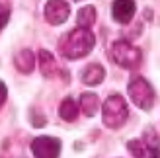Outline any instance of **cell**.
<instances>
[{
  "instance_id": "277c9868",
  "label": "cell",
  "mask_w": 160,
  "mask_h": 158,
  "mask_svg": "<svg viewBox=\"0 0 160 158\" xmlns=\"http://www.w3.org/2000/svg\"><path fill=\"white\" fill-rule=\"evenodd\" d=\"M111 59H113L115 65H119L121 68H137L141 65V59H142V53L139 47L131 45L129 41H123L119 39L111 45Z\"/></svg>"
},
{
  "instance_id": "ba28073f",
  "label": "cell",
  "mask_w": 160,
  "mask_h": 158,
  "mask_svg": "<svg viewBox=\"0 0 160 158\" xmlns=\"http://www.w3.org/2000/svg\"><path fill=\"white\" fill-rule=\"evenodd\" d=\"M37 65H39V70H41V74L45 78H55L59 74V65L57 61H55V57L47 51V49H39L37 53Z\"/></svg>"
},
{
  "instance_id": "ac0fdd59",
  "label": "cell",
  "mask_w": 160,
  "mask_h": 158,
  "mask_svg": "<svg viewBox=\"0 0 160 158\" xmlns=\"http://www.w3.org/2000/svg\"><path fill=\"white\" fill-rule=\"evenodd\" d=\"M6 100H8V88H6V84L0 80V109L6 104Z\"/></svg>"
},
{
  "instance_id": "6da1fadb",
  "label": "cell",
  "mask_w": 160,
  "mask_h": 158,
  "mask_svg": "<svg viewBox=\"0 0 160 158\" xmlns=\"http://www.w3.org/2000/svg\"><path fill=\"white\" fill-rule=\"evenodd\" d=\"M94 45H96V37L90 29L74 27V29L67 31V33L59 39V53L65 59L76 61V59L86 57V55L94 49Z\"/></svg>"
},
{
  "instance_id": "d6986e66",
  "label": "cell",
  "mask_w": 160,
  "mask_h": 158,
  "mask_svg": "<svg viewBox=\"0 0 160 158\" xmlns=\"http://www.w3.org/2000/svg\"><path fill=\"white\" fill-rule=\"evenodd\" d=\"M148 158H160V148H152L148 152Z\"/></svg>"
},
{
  "instance_id": "9c48e42d",
  "label": "cell",
  "mask_w": 160,
  "mask_h": 158,
  "mask_svg": "<svg viewBox=\"0 0 160 158\" xmlns=\"http://www.w3.org/2000/svg\"><path fill=\"white\" fill-rule=\"evenodd\" d=\"M103 78H106V68L98 65V62H90L82 70V82L88 86H98L103 82Z\"/></svg>"
},
{
  "instance_id": "e0dca14e",
  "label": "cell",
  "mask_w": 160,
  "mask_h": 158,
  "mask_svg": "<svg viewBox=\"0 0 160 158\" xmlns=\"http://www.w3.org/2000/svg\"><path fill=\"white\" fill-rule=\"evenodd\" d=\"M31 125H33V127H43L45 125V115H41V113L37 115L35 109H31Z\"/></svg>"
},
{
  "instance_id": "7a4b0ae2",
  "label": "cell",
  "mask_w": 160,
  "mask_h": 158,
  "mask_svg": "<svg viewBox=\"0 0 160 158\" xmlns=\"http://www.w3.org/2000/svg\"><path fill=\"white\" fill-rule=\"evenodd\" d=\"M129 117V107L123 96L119 94H111V96L103 101L102 106V121L109 129H119Z\"/></svg>"
},
{
  "instance_id": "52a82bcc",
  "label": "cell",
  "mask_w": 160,
  "mask_h": 158,
  "mask_svg": "<svg viewBox=\"0 0 160 158\" xmlns=\"http://www.w3.org/2000/svg\"><path fill=\"white\" fill-rule=\"evenodd\" d=\"M113 20L119 23H129L135 16V0H113L111 4Z\"/></svg>"
},
{
  "instance_id": "5bb4252c",
  "label": "cell",
  "mask_w": 160,
  "mask_h": 158,
  "mask_svg": "<svg viewBox=\"0 0 160 158\" xmlns=\"http://www.w3.org/2000/svg\"><path fill=\"white\" fill-rule=\"evenodd\" d=\"M127 148L133 152V156L135 158H145V156H148V148H147V145L142 143V139H135V141H129L127 143Z\"/></svg>"
},
{
  "instance_id": "4fadbf2b",
  "label": "cell",
  "mask_w": 160,
  "mask_h": 158,
  "mask_svg": "<svg viewBox=\"0 0 160 158\" xmlns=\"http://www.w3.org/2000/svg\"><path fill=\"white\" fill-rule=\"evenodd\" d=\"M94 22H96V8L94 6H82L78 10V16H76V23H78V27H86V29H90L94 26Z\"/></svg>"
},
{
  "instance_id": "5b68a950",
  "label": "cell",
  "mask_w": 160,
  "mask_h": 158,
  "mask_svg": "<svg viewBox=\"0 0 160 158\" xmlns=\"http://www.w3.org/2000/svg\"><path fill=\"white\" fill-rule=\"evenodd\" d=\"M31 154L35 158H59L61 141L55 137H37L31 141Z\"/></svg>"
},
{
  "instance_id": "8fae6325",
  "label": "cell",
  "mask_w": 160,
  "mask_h": 158,
  "mask_svg": "<svg viewBox=\"0 0 160 158\" xmlns=\"http://www.w3.org/2000/svg\"><path fill=\"white\" fill-rule=\"evenodd\" d=\"M78 109H82V113L86 117H94L96 113H98V109H100V98H98V94L84 92L82 96H80V106H78Z\"/></svg>"
},
{
  "instance_id": "7c38bea8",
  "label": "cell",
  "mask_w": 160,
  "mask_h": 158,
  "mask_svg": "<svg viewBox=\"0 0 160 158\" xmlns=\"http://www.w3.org/2000/svg\"><path fill=\"white\" fill-rule=\"evenodd\" d=\"M59 115H61V119H65V121H74L76 117H78V106H76V101L72 98H65L61 101V106H59Z\"/></svg>"
},
{
  "instance_id": "2e32d148",
  "label": "cell",
  "mask_w": 160,
  "mask_h": 158,
  "mask_svg": "<svg viewBox=\"0 0 160 158\" xmlns=\"http://www.w3.org/2000/svg\"><path fill=\"white\" fill-rule=\"evenodd\" d=\"M10 14H12V6L8 0H0V31L6 27V23L10 22Z\"/></svg>"
},
{
  "instance_id": "30bf717a",
  "label": "cell",
  "mask_w": 160,
  "mask_h": 158,
  "mask_svg": "<svg viewBox=\"0 0 160 158\" xmlns=\"http://www.w3.org/2000/svg\"><path fill=\"white\" fill-rule=\"evenodd\" d=\"M35 57H33V53H31L29 49H22L16 53V57H14V65L16 68L20 70L22 74H31L33 72V68H35Z\"/></svg>"
},
{
  "instance_id": "3957f363",
  "label": "cell",
  "mask_w": 160,
  "mask_h": 158,
  "mask_svg": "<svg viewBox=\"0 0 160 158\" xmlns=\"http://www.w3.org/2000/svg\"><path fill=\"white\" fill-rule=\"evenodd\" d=\"M127 94L135 106L142 111H150L154 107V101H156V94L154 88L148 84V80H145L142 76H133L129 84H127Z\"/></svg>"
},
{
  "instance_id": "8992f818",
  "label": "cell",
  "mask_w": 160,
  "mask_h": 158,
  "mask_svg": "<svg viewBox=\"0 0 160 158\" xmlns=\"http://www.w3.org/2000/svg\"><path fill=\"white\" fill-rule=\"evenodd\" d=\"M43 16L51 26H61V23H65L68 20V16H70V4L67 0H47Z\"/></svg>"
},
{
  "instance_id": "9a60e30c",
  "label": "cell",
  "mask_w": 160,
  "mask_h": 158,
  "mask_svg": "<svg viewBox=\"0 0 160 158\" xmlns=\"http://www.w3.org/2000/svg\"><path fill=\"white\" fill-rule=\"evenodd\" d=\"M142 143L147 145V148H148V151H152V148H158V146H160V139H158L156 131H154L152 127H148V129L145 131V137H142Z\"/></svg>"
}]
</instances>
